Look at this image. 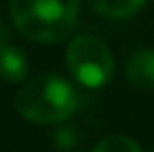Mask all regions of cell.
Here are the masks:
<instances>
[{
  "mask_svg": "<svg viewBox=\"0 0 154 152\" xmlns=\"http://www.w3.org/2000/svg\"><path fill=\"white\" fill-rule=\"evenodd\" d=\"M14 25L34 43H60L78 18V0H9Z\"/></svg>",
  "mask_w": 154,
  "mask_h": 152,
  "instance_id": "6da1fadb",
  "label": "cell"
},
{
  "mask_svg": "<svg viewBox=\"0 0 154 152\" xmlns=\"http://www.w3.org/2000/svg\"><path fill=\"white\" fill-rule=\"evenodd\" d=\"M16 110L23 119L38 125L63 123L76 110V92L65 78L40 74L18 90Z\"/></svg>",
  "mask_w": 154,
  "mask_h": 152,
  "instance_id": "7a4b0ae2",
  "label": "cell"
},
{
  "mask_svg": "<svg viewBox=\"0 0 154 152\" xmlns=\"http://www.w3.org/2000/svg\"><path fill=\"white\" fill-rule=\"evenodd\" d=\"M65 58L74 81L89 90H100L114 76V58L107 45L96 36H76L67 47Z\"/></svg>",
  "mask_w": 154,
  "mask_h": 152,
  "instance_id": "3957f363",
  "label": "cell"
},
{
  "mask_svg": "<svg viewBox=\"0 0 154 152\" xmlns=\"http://www.w3.org/2000/svg\"><path fill=\"white\" fill-rule=\"evenodd\" d=\"M130 83L139 90H154V47L136 49L125 67Z\"/></svg>",
  "mask_w": 154,
  "mask_h": 152,
  "instance_id": "277c9868",
  "label": "cell"
},
{
  "mask_svg": "<svg viewBox=\"0 0 154 152\" xmlns=\"http://www.w3.org/2000/svg\"><path fill=\"white\" fill-rule=\"evenodd\" d=\"M29 72V60L23 49L14 45H2L0 47V78L7 83H20L27 78Z\"/></svg>",
  "mask_w": 154,
  "mask_h": 152,
  "instance_id": "5b68a950",
  "label": "cell"
},
{
  "mask_svg": "<svg viewBox=\"0 0 154 152\" xmlns=\"http://www.w3.org/2000/svg\"><path fill=\"white\" fill-rule=\"evenodd\" d=\"M100 16L107 18H130L143 7L145 0H89Z\"/></svg>",
  "mask_w": 154,
  "mask_h": 152,
  "instance_id": "8992f818",
  "label": "cell"
},
{
  "mask_svg": "<svg viewBox=\"0 0 154 152\" xmlns=\"http://www.w3.org/2000/svg\"><path fill=\"white\" fill-rule=\"evenodd\" d=\"M92 152H143V150L134 139L125 137V134H112V137H105L103 141H98L92 148Z\"/></svg>",
  "mask_w": 154,
  "mask_h": 152,
  "instance_id": "52a82bcc",
  "label": "cell"
},
{
  "mask_svg": "<svg viewBox=\"0 0 154 152\" xmlns=\"http://www.w3.org/2000/svg\"><path fill=\"white\" fill-rule=\"evenodd\" d=\"M2 45H7V29L0 25V47H2Z\"/></svg>",
  "mask_w": 154,
  "mask_h": 152,
  "instance_id": "ba28073f",
  "label": "cell"
}]
</instances>
